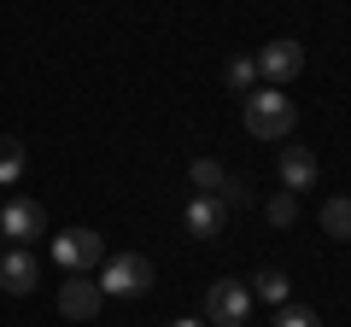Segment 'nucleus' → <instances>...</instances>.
<instances>
[{"label":"nucleus","mask_w":351,"mask_h":327,"mask_svg":"<svg viewBox=\"0 0 351 327\" xmlns=\"http://www.w3.org/2000/svg\"><path fill=\"white\" fill-rule=\"evenodd\" d=\"M240 117H246V135H252V140H287L293 123H299L293 94L269 88V82H258L252 94H240Z\"/></svg>","instance_id":"f257e3e1"},{"label":"nucleus","mask_w":351,"mask_h":327,"mask_svg":"<svg viewBox=\"0 0 351 327\" xmlns=\"http://www.w3.org/2000/svg\"><path fill=\"white\" fill-rule=\"evenodd\" d=\"M100 292H106V298H147V292H152V257H147V252H117V257H106Z\"/></svg>","instance_id":"f03ea898"},{"label":"nucleus","mask_w":351,"mask_h":327,"mask_svg":"<svg viewBox=\"0 0 351 327\" xmlns=\"http://www.w3.org/2000/svg\"><path fill=\"white\" fill-rule=\"evenodd\" d=\"M53 263L64 275H94L106 263V239L94 228H64V234H53Z\"/></svg>","instance_id":"7ed1b4c3"},{"label":"nucleus","mask_w":351,"mask_h":327,"mask_svg":"<svg viewBox=\"0 0 351 327\" xmlns=\"http://www.w3.org/2000/svg\"><path fill=\"white\" fill-rule=\"evenodd\" d=\"M246 315H252V287L246 280H217L205 292V322L211 327H246Z\"/></svg>","instance_id":"20e7f679"},{"label":"nucleus","mask_w":351,"mask_h":327,"mask_svg":"<svg viewBox=\"0 0 351 327\" xmlns=\"http://www.w3.org/2000/svg\"><path fill=\"white\" fill-rule=\"evenodd\" d=\"M47 234V205L41 199H6L0 205V239L12 246H29V239Z\"/></svg>","instance_id":"39448f33"},{"label":"nucleus","mask_w":351,"mask_h":327,"mask_svg":"<svg viewBox=\"0 0 351 327\" xmlns=\"http://www.w3.org/2000/svg\"><path fill=\"white\" fill-rule=\"evenodd\" d=\"M299 70H304V47H299V41H287V36L269 41V47L258 53V82H269V88H287Z\"/></svg>","instance_id":"423d86ee"},{"label":"nucleus","mask_w":351,"mask_h":327,"mask_svg":"<svg viewBox=\"0 0 351 327\" xmlns=\"http://www.w3.org/2000/svg\"><path fill=\"white\" fill-rule=\"evenodd\" d=\"M100 304H106L100 280H88V275L59 280V315H71V322H94V315H100Z\"/></svg>","instance_id":"0eeeda50"},{"label":"nucleus","mask_w":351,"mask_h":327,"mask_svg":"<svg viewBox=\"0 0 351 327\" xmlns=\"http://www.w3.org/2000/svg\"><path fill=\"white\" fill-rule=\"evenodd\" d=\"M0 287L12 292V298H29V292L41 287V263L24 252V246H12V252H0Z\"/></svg>","instance_id":"6e6552de"},{"label":"nucleus","mask_w":351,"mask_h":327,"mask_svg":"<svg viewBox=\"0 0 351 327\" xmlns=\"http://www.w3.org/2000/svg\"><path fill=\"white\" fill-rule=\"evenodd\" d=\"M228 228V211H223V199L217 193H193V205H188V234H199V239H217Z\"/></svg>","instance_id":"1a4fd4ad"},{"label":"nucleus","mask_w":351,"mask_h":327,"mask_svg":"<svg viewBox=\"0 0 351 327\" xmlns=\"http://www.w3.org/2000/svg\"><path fill=\"white\" fill-rule=\"evenodd\" d=\"M311 181H316V152L299 146V140L281 146V187H287V193H304Z\"/></svg>","instance_id":"9d476101"},{"label":"nucleus","mask_w":351,"mask_h":327,"mask_svg":"<svg viewBox=\"0 0 351 327\" xmlns=\"http://www.w3.org/2000/svg\"><path fill=\"white\" fill-rule=\"evenodd\" d=\"M24 164H29L24 140H12V135H0V187H12V181L24 176Z\"/></svg>","instance_id":"9b49d317"},{"label":"nucleus","mask_w":351,"mask_h":327,"mask_svg":"<svg viewBox=\"0 0 351 327\" xmlns=\"http://www.w3.org/2000/svg\"><path fill=\"white\" fill-rule=\"evenodd\" d=\"M223 82H228L234 94H252V88H258V59H246V53L228 59V64H223Z\"/></svg>","instance_id":"f8f14e48"},{"label":"nucleus","mask_w":351,"mask_h":327,"mask_svg":"<svg viewBox=\"0 0 351 327\" xmlns=\"http://www.w3.org/2000/svg\"><path fill=\"white\" fill-rule=\"evenodd\" d=\"M252 298L287 304V275H281V269H258V275H252Z\"/></svg>","instance_id":"ddd939ff"},{"label":"nucleus","mask_w":351,"mask_h":327,"mask_svg":"<svg viewBox=\"0 0 351 327\" xmlns=\"http://www.w3.org/2000/svg\"><path fill=\"white\" fill-rule=\"evenodd\" d=\"M322 228L334 239H351V199H328L322 205Z\"/></svg>","instance_id":"4468645a"},{"label":"nucleus","mask_w":351,"mask_h":327,"mask_svg":"<svg viewBox=\"0 0 351 327\" xmlns=\"http://www.w3.org/2000/svg\"><path fill=\"white\" fill-rule=\"evenodd\" d=\"M188 176H193V187H199V193H217V187L228 181V170H223L217 158H193V170H188Z\"/></svg>","instance_id":"2eb2a0df"},{"label":"nucleus","mask_w":351,"mask_h":327,"mask_svg":"<svg viewBox=\"0 0 351 327\" xmlns=\"http://www.w3.org/2000/svg\"><path fill=\"white\" fill-rule=\"evenodd\" d=\"M269 222H276V228H293V222H299V193L281 187L276 199H269Z\"/></svg>","instance_id":"dca6fc26"},{"label":"nucleus","mask_w":351,"mask_h":327,"mask_svg":"<svg viewBox=\"0 0 351 327\" xmlns=\"http://www.w3.org/2000/svg\"><path fill=\"white\" fill-rule=\"evenodd\" d=\"M276 327H322V322H316V310H304V304H281Z\"/></svg>","instance_id":"f3484780"},{"label":"nucleus","mask_w":351,"mask_h":327,"mask_svg":"<svg viewBox=\"0 0 351 327\" xmlns=\"http://www.w3.org/2000/svg\"><path fill=\"white\" fill-rule=\"evenodd\" d=\"M217 199H223V211H240V205H246L252 193H246V181H240V176H228L223 187H217Z\"/></svg>","instance_id":"a211bd4d"},{"label":"nucleus","mask_w":351,"mask_h":327,"mask_svg":"<svg viewBox=\"0 0 351 327\" xmlns=\"http://www.w3.org/2000/svg\"><path fill=\"white\" fill-rule=\"evenodd\" d=\"M170 327H199V322H170Z\"/></svg>","instance_id":"6ab92c4d"},{"label":"nucleus","mask_w":351,"mask_h":327,"mask_svg":"<svg viewBox=\"0 0 351 327\" xmlns=\"http://www.w3.org/2000/svg\"><path fill=\"white\" fill-rule=\"evenodd\" d=\"M0 252H6V239H0Z\"/></svg>","instance_id":"aec40b11"},{"label":"nucleus","mask_w":351,"mask_h":327,"mask_svg":"<svg viewBox=\"0 0 351 327\" xmlns=\"http://www.w3.org/2000/svg\"><path fill=\"white\" fill-rule=\"evenodd\" d=\"M0 205H6V199H0Z\"/></svg>","instance_id":"412c9836"}]
</instances>
